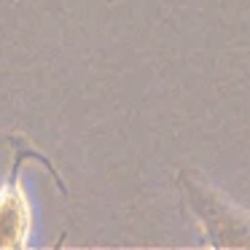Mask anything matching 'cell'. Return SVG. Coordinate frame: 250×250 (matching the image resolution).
I'll return each instance as SVG.
<instances>
[{"mask_svg": "<svg viewBox=\"0 0 250 250\" xmlns=\"http://www.w3.org/2000/svg\"><path fill=\"white\" fill-rule=\"evenodd\" d=\"M180 199L199 221L210 248H250V210L226 196L196 169H178Z\"/></svg>", "mask_w": 250, "mask_h": 250, "instance_id": "cell-1", "label": "cell"}]
</instances>
